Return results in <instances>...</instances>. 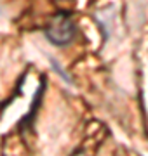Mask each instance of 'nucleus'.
Masks as SVG:
<instances>
[{
  "label": "nucleus",
  "mask_w": 148,
  "mask_h": 156,
  "mask_svg": "<svg viewBox=\"0 0 148 156\" xmlns=\"http://www.w3.org/2000/svg\"><path fill=\"white\" fill-rule=\"evenodd\" d=\"M75 23L68 12H57L49 19L46 26V37L54 45H66L75 37Z\"/></svg>",
  "instance_id": "obj_1"
},
{
  "label": "nucleus",
  "mask_w": 148,
  "mask_h": 156,
  "mask_svg": "<svg viewBox=\"0 0 148 156\" xmlns=\"http://www.w3.org/2000/svg\"><path fill=\"white\" fill-rule=\"evenodd\" d=\"M73 156H86V154H84V153H75Z\"/></svg>",
  "instance_id": "obj_2"
}]
</instances>
